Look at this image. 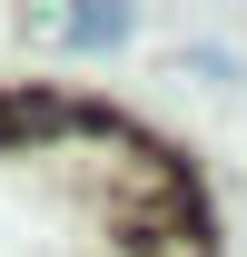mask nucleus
Segmentation results:
<instances>
[{
    "label": "nucleus",
    "mask_w": 247,
    "mask_h": 257,
    "mask_svg": "<svg viewBox=\"0 0 247 257\" xmlns=\"http://www.w3.org/2000/svg\"><path fill=\"white\" fill-rule=\"evenodd\" d=\"M10 128H60V99H40V89L0 99V139H10Z\"/></svg>",
    "instance_id": "f257e3e1"
},
{
    "label": "nucleus",
    "mask_w": 247,
    "mask_h": 257,
    "mask_svg": "<svg viewBox=\"0 0 247 257\" xmlns=\"http://www.w3.org/2000/svg\"><path fill=\"white\" fill-rule=\"evenodd\" d=\"M69 40H79V50H99V40H129V10H79V20H69Z\"/></svg>",
    "instance_id": "f03ea898"
}]
</instances>
